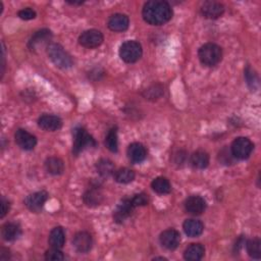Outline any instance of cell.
<instances>
[{
	"mask_svg": "<svg viewBox=\"0 0 261 261\" xmlns=\"http://www.w3.org/2000/svg\"><path fill=\"white\" fill-rule=\"evenodd\" d=\"M107 26L113 32H124L130 26V19L124 14H114L107 22Z\"/></svg>",
	"mask_w": 261,
	"mask_h": 261,
	"instance_id": "obj_16",
	"label": "cell"
},
{
	"mask_svg": "<svg viewBox=\"0 0 261 261\" xmlns=\"http://www.w3.org/2000/svg\"><path fill=\"white\" fill-rule=\"evenodd\" d=\"M47 54L50 61L62 70L71 69L74 65L72 56L65 50V48L56 43H51L47 46Z\"/></svg>",
	"mask_w": 261,
	"mask_h": 261,
	"instance_id": "obj_3",
	"label": "cell"
},
{
	"mask_svg": "<svg viewBox=\"0 0 261 261\" xmlns=\"http://www.w3.org/2000/svg\"><path fill=\"white\" fill-rule=\"evenodd\" d=\"M48 199V194L45 191L35 192L27 196L25 199V205L32 212H39L43 208L45 202Z\"/></svg>",
	"mask_w": 261,
	"mask_h": 261,
	"instance_id": "obj_9",
	"label": "cell"
},
{
	"mask_svg": "<svg viewBox=\"0 0 261 261\" xmlns=\"http://www.w3.org/2000/svg\"><path fill=\"white\" fill-rule=\"evenodd\" d=\"M104 41V37L102 33L95 29L87 30L83 32L79 37V43L85 48L94 49L99 47Z\"/></svg>",
	"mask_w": 261,
	"mask_h": 261,
	"instance_id": "obj_7",
	"label": "cell"
},
{
	"mask_svg": "<svg viewBox=\"0 0 261 261\" xmlns=\"http://www.w3.org/2000/svg\"><path fill=\"white\" fill-rule=\"evenodd\" d=\"M83 199H84V202H85V204L87 206L96 207V206H99L102 203L103 196L98 189L91 188L90 190H88L84 194Z\"/></svg>",
	"mask_w": 261,
	"mask_h": 261,
	"instance_id": "obj_24",
	"label": "cell"
},
{
	"mask_svg": "<svg viewBox=\"0 0 261 261\" xmlns=\"http://www.w3.org/2000/svg\"><path fill=\"white\" fill-rule=\"evenodd\" d=\"M132 202L135 207L145 206L148 204L149 199H148V196L145 193H140V194H136L132 197Z\"/></svg>",
	"mask_w": 261,
	"mask_h": 261,
	"instance_id": "obj_33",
	"label": "cell"
},
{
	"mask_svg": "<svg viewBox=\"0 0 261 261\" xmlns=\"http://www.w3.org/2000/svg\"><path fill=\"white\" fill-rule=\"evenodd\" d=\"M105 147L111 152H118L119 150V139H118V129L112 128L108 131L105 137Z\"/></svg>",
	"mask_w": 261,
	"mask_h": 261,
	"instance_id": "obj_29",
	"label": "cell"
},
{
	"mask_svg": "<svg viewBox=\"0 0 261 261\" xmlns=\"http://www.w3.org/2000/svg\"><path fill=\"white\" fill-rule=\"evenodd\" d=\"M201 64L205 67L212 68L217 66L222 60V49L214 43H206L202 45L198 51Z\"/></svg>",
	"mask_w": 261,
	"mask_h": 261,
	"instance_id": "obj_2",
	"label": "cell"
},
{
	"mask_svg": "<svg viewBox=\"0 0 261 261\" xmlns=\"http://www.w3.org/2000/svg\"><path fill=\"white\" fill-rule=\"evenodd\" d=\"M73 139V153L75 155H79L87 148L96 146L94 138L82 127H78L74 130Z\"/></svg>",
	"mask_w": 261,
	"mask_h": 261,
	"instance_id": "obj_4",
	"label": "cell"
},
{
	"mask_svg": "<svg viewBox=\"0 0 261 261\" xmlns=\"http://www.w3.org/2000/svg\"><path fill=\"white\" fill-rule=\"evenodd\" d=\"M160 244L167 250H175L179 247L181 242V234L173 228L165 229L159 236Z\"/></svg>",
	"mask_w": 261,
	"mask_h": 261,
	"instance_id": "obj_11",
	"label": "cell"
},
{
	"mask_svg": "<svg viewBox=\"0 0 261 261\" xmlns=\"http://www.w3.org/2000/svg\"><path fill=\"white\" fill-rule=\"evenodd\" d=\"M45 259L46 260H51V261H60L65 259V255L63 252L57 249V248H52L50 250H47L45 253Z\"/></svg>",
	"mask_w": 261,
	"mask_h": 261,
	"instance_id": "obj_31",
	"label": "cell"
},
{
	"mask_svg": "<svg viewBox=\"0 0 261 261\" xmlns=\"http://www.w3.org/2000/svg\"><path fill=\"white\" fill-rule=\"evenodd\" d=\"M73 245L80 253H88L93 246V238L88 231H79L73 238Z\"/></svg>",
	"mask_w": 261,
	"mask_h": 261,
	"instance_id": "obj_13",
	"label": "cell"
},
{
	"mask_svg": "<svg viewBox=\"0 0 261 261\" xmlns=\"http://www.w3.org/2000/svg\"><path fill=\"white\" fill-rule=\"evenodd\" d=\"M147 156V150L141 143H132L128 147V157L133 163H141Z\"/></svg>",
	"mask_w": 261,
	"mask_h": 261,
	"instance_id": "obj_17",
	"label": "cell"
},
{
	"mask_svg": "<svg viewBox=\"0 0 261 261\" xmlns=\"http://www.w3.org/2000/svg\"><path fill=\"white\" fill-rule=\"evenodd\" d=\"M68 4H70V5H72V6H81V5H83L84 4V2H68Z\"/></svg>",
	"mask_w": 261,
	"mask_h": 261,
	"instance_id": "obj_39",
	"label": "cell"
},
{
	"mask_svg": "<svg viewBox=\"0 0 261 261\" xmlns=\"http://www.w3.org/2000/svg\"><path fill=\"white\" fill-rule=\"evenodd\" d=\"M45 168L52 176H60L65 171V163L59 157H48L45 161Z\"/></svg>",
	"mask_w": 261,
	"mask_h": 261,
	"instance_id": "obj_23",
	"label": "cell"
},
{
	"mask_svg": "<svg viewBox=\"0 0 261 261\" xmlns=\"http://www.w3.org/2000/svg\"><path fill=\"white\" fill-rule=\"evenodd\" d=\"M10 208H11L10 201L7 200L5 197H3L2 198V214H0V217L4 218L10 211Z\"/></svg>",
	"mask_w": 261,
	"mask_h": 261,
	"instance_id": "obj_36",
	"label": "cell"
},
{
	"mask_svg": "<svg viewBox=\"0 0 261 261\" xmlns=\"http://www.w3.org/2000/svg\"><path fill=\"white\" fill-rule=\"evenodd\" d=\"M184 206L188 213L193 215H200L205 211L207 205L204 198L198 195H193L186 199Z\"/></svg>",
	"mask_w": 261,
	"mask_h": 261,
	"instance_id": "obj_12",
	"label": "cell"
},
{
	"mask_svg": "<svg viewBox=\"0 0 261 261\" xmlns=\"http://www.w3.org/2000/svg\"><path fill=\"white\" fill-rule=\"evenodd\" d=\"M144 21L152 26H161L172 18V9L163 0H150L144 5L142 10Z\"/></svg>",
	"mask_w": 261,
	"mask_h": 261,
	"instance_id": "obj_1",
	"label": "cell"
},
{
	"mask_svg": "<svg viewBox=\"0 0 261 261\" xmlns=\"http://www.w3.org/2000/svg\"><path fill=\"white\" fill-rule=\"evenodd\" d=\"M135 208L136 207L133 204L132 198H125L113 211L114 221L118 223H123L129 216H131Z\"/></svg>",
	"mask_w": 261,
	"mask_h": 261,
	"instance_id": "obj_10",
	"label": "cell"
},
{
	"mask_svg": "<svg viewBox=\"0 0 261 261\" xmlns=\"http://www.w3.org/2000/svg\"><path fill=\"white\" fill-rule=\"evenodd\" d=\"M246 250L248 255L253 259L261 258V241L259 238H254L246 242Z\"/></svg>",
	"mask_w": 261,
	"mask_h": 261,
	"instance_id": "obj_30",
	"label": "cell"
},
{
	"mask_svg": "<svg viewBox=\"0 0 261 261\" xmlns=\"http://www.w3.org/2000/svg\"><path fill=\"white\" fill-rule=\"evenodd\" d=\"M114 180L119 184H130L135 180V172L127 167L120 168L119 170L114 171Z\"/></svg>",
	"mask_w": 261,
	"mask_h": 261,
	"instance_id": "obj_26",
	"label": "cell"
},
{
	"mask_svg": "<svg viewBox=\"0 0 261 261\" xmlns=\"http://www.w3.org/2000/svg\"><path fill=\"white\" fill-rule=\"evenodd\" d=\"M121 59L127 64H134L138 62L143 54L142 46L139 42L134 40H129L123 43L120 47Z\"/></svg>",
	"mask_w": 261,
	"mask_h": 261,
	"instance_id": "obj_5",
	"label": "cell"
},
{
	"mask_svg": "<svg viewBox=\"0 0 261 261\" xmlns=\"http://www.w3.org/2000/svg\"><path fill=\"white\" fill-rule=\"evenodd\" d=\"M218 159L219 161L222 163V164H225V165H228V164H231L234 162V159H236L233 154H231L230 150H228L227 148H223L219 154H218Z\"/></svg>",
	"mask_w": 261,
	"mask_h": 261,
	"instance_id": "obj_32",
	"label": "cell"
},
{
	"mask_svg": "<svg viewBox=\"0 0 261 261\" xmlns=\"http://www.w3.org/2000/svg\"><path fill=\"white\" fill-rule=\"evenodd\" d=\"M38 126L45 131L55 132L63 127V121L57 115L43 114L38 120Z\"/></svg>",
	"mask_w": 261,
	"mask_h": 261,
	"instance_id": "obj_15",
	"label": "cell"
},
{
	"mask_svg": "<svg viewBox=\"0 0 261 261\" xmlns=\"http://www.w3.org/2000/svg\"><path fill=\"white\" fill-rule=\"evenodd\" d=\"M18 16L20 19H22L24 21H30V20H34L36 18V12L31 8H26V9L21 10L19 12Z\"/></svg>",
	"mask_w": 261,
	"mask_h": 261,
	"instance_id": "obj_34",
	"label": "cell"
},
{
	"mask_svg": "<svg viewBox=\"0 0 261 261\" xmlns=\"http://www.w3.org/2000/svg\"><path fill=\"white\" fill-rule=\"evenodd\" d=\"M151 187L154 192H156L157 194H160V195L168 194L171 191V185H170L169 181L163 177H158V178L154 179L151 183Z\"/></svg>",
	"mask_w": 261,
	"mask_h": 261,
	"instance_id": "obj_28",
	"label": "cell"
},
{
	"mask_svg": "<svg viewBox=\"0 0 261 261\" xmlns=\"http://www.w3.org/2000/svg\"><path fill=\"white\" fill-rule=\"evenodd\" d=\"M22 235V228L18 223L7 222L2 227V236L4 240L13 242L18 240Z\"/></svg>",
	"mask_w": 261,
	"mask_h": 261,
	"instance_id": "obj_18",
	"label": "cell"
},
{
	"mask_svg": "<svg viewBox=\"0 0 261 261\" xmlns=\"http://www.w3.org/2000/svg\"><path fill=\"white\" fill-rule=\"evenodd\" d=\"M200 12H201L202 16L206 19L216 20L223 15L224 7L222 4L218 3V2L209 0V2H205L202 5Z\"/></svg>",
	"mask_w": 261,
	"mask_h": 261,
	"instance_id": "obj_14",
	"label": "cell"
},
{
	"mask_svg": "<svg viewBox=\"0 0 261 261\" xmlns=\"http://www.w3.org/2000/svg\"><path fill=\"white\" fill-rule=\"evenodd\" d=\"M245 77H246V80H247L248 85L251 87V88H253V84H254V83H255L256 85H258L257 76L253 73V71H252L249 67L245 70Z\"/></svg>",
	"mask_w": 261,
	"mask_h": 261,
	"instance_id": "obj_35",
	"label": "cell"
},
{
	"mask_svg": "<svg viewBox=\"0 0 261 261\" xmlns=\"http://www.w3.org/2000/svg\"><path fill=\"white\" fill-rule=\"evenodd\" d=\"M5 44L3 43V65H2V77L5 75V68H6V50H5Z\"/></svg>",
	"mask_w": 261,
	"mask_h": 261,
	"instance_id": "obj_38",
	"label": "cell"
},
{
	"mask_svg": "<svg viewBox=\"0 0 261 261\" xmlns=\"http://www.w3.org/2000/svg\"><path fill=\"white\" fill-rule=\"evenodd\" d=\"M191 163L195 168L204 169L209 164V155L205 151L198 150L192 154Z\"/></svg>",
	"mask_w": 261,
	"mask_h": 261,
	"instance_id": "obj_25",
	"label": "cell"
},
{
	"mask_svg": "<svg viewBox=\"0 0 261 261\" xmlns=\"http://www.w3.org/2000/svg\"><path fill=\"white\" fill-rule=\"evenodd\" d=\"M254 148V145L250 139L245 137H239L231 143L230 152L236 159H247L250 157Z\"/></svg>",
	"mask_w": 261,
	"mask_h": 261,
	"instance_id": "obj_6",
	"label": "cell"
},
{
	"mask_svg": "<svg viewBox=\"0 0 261 261\" xmlns=\"http://www.w3.org/2000/svg\"><path fill=\"white\" fill-rule=\"evenodd\" d=\"M15 140L18 146L26 151L33 150L37 145V138L24 129H19L16 132Z\"/></svg>",
	"mask_w": 261,
	"mask_h": 261,
	"instance_id": "obj_8",
	"label": "cell"
},
{
	"mask_svg": "<svg viewBox=\"0 0 261 261\" xmlns=\"http://www.w3.org/2000/svg\"><path fill=\"white\" fill-rule=\"evenodd\" d=\"M186 152L183 150H179L177 151L175 154H173V157H175V163L177 164H182L185 162L186 159Z\"/></svg>",
	"mask_w": 261,
	"mask_h": 261,
	"instance_id": "obj_37",
	"label": "cell"
},
{
	"mask_svg": "<svg viewBox=\"0 0 261 261\" xmlns=\"http://www.w3.org/2000/svg\"><path fill=\"white\" fill-rule=\"evenodd\" d=\"M205 249L199 243H193L188 246L184 252V258L188 261H198L204 256Z\"/></svg>",
	"mask_w": 261,
	"mask_h": 261,
	"instance_id": "obj_22",
	"label": "cell"
},
{
	"mask_svg": "<svg viewBox=\"0 0 261 261\" xmlns=\"http://www.w3.org/2000/svg\"><path fill=\"white\" fill-rule=\"evenodd\" d=\"M183 228L188 237L196 238L202 235L203 230H204V225H203V223L200 220L191 218L185 220L183 224Z\"/></svg>",
	"mask_w": 261,
	"mask_h": 261,
	"instance_id": "obj_19",
	"label": "cell"
},
{
	"mask_svg": "<svg viewBox=\"0 0 261 261\" xmlns=\"http://www.w3.org/2000/svg\"><path fill=\"white\" fill-rule=\"evenodd\" d=\"M96 169L101 177L108 178L114 173V164L109 159L101 158L96 163Z\"/></svg>",
	"mask_w": 261,
	"mask_h": 261,
	"instance_id": "obj_27",
	"label": "cell"
},
{
	"mask_svg": "<svg viewBox=\"0 0 261 261\" xmlns=\"http://www.w3.org/2000/svg\"><path fill=\"white\" fill-rule=\"evenodd\" d=\"M51 38H52L51 32L49 30H46V29H44V30L36 32L32 36L30 41H29L28 46L31 50H36L40 45L42 46L43 44H46L48 41H50Z\"/></svg>",
	"mask_w": 261,
	"mask_h": 261,
	"instance_id": "obj_21",
	"label": "cell"
},
{
	"mask_svg": "<svg viewBox=\"0 0 261 261\" xmlns=\"http://www.w3.org/2000/svg\"><path fill=\"white\" fill-rule=\"evenodd\" d=\"M48 242L52 248H57V249L63 248L66 243V233L64 228L61 226L54 227L50 231Z\"/></svg>",
	"mask_w": 261,
	"mask_h": 261,
	"instance_id": "obj_20",
	"label": "cell"
}]
</instances>
